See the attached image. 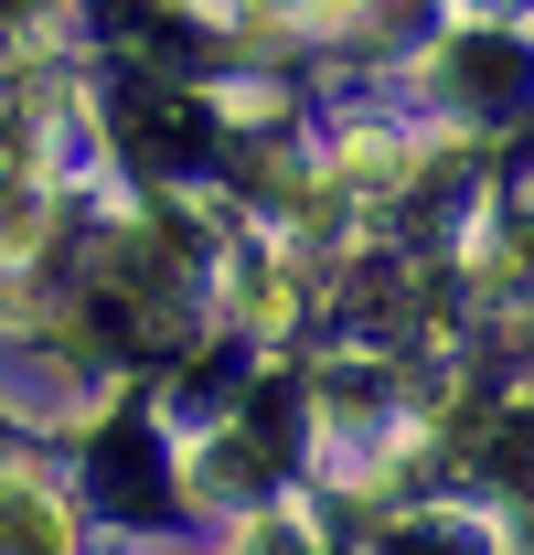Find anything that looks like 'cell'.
<instances>
[{
    "label": "cell",
    "instance_id": "1",
    "mask_svg": "<svg viewBox=\"0 0 534 555\" xmlns=\"http://www.w3.org/2000/svg\"><path fill=\"white\" fill-rule=\"evenodd\" d=\"M54 545H65V524H54L22 481H0V555H54Z\"/></svg>",
    "mask_w": 534,
    "mask_h": 555
}]
</instances>
